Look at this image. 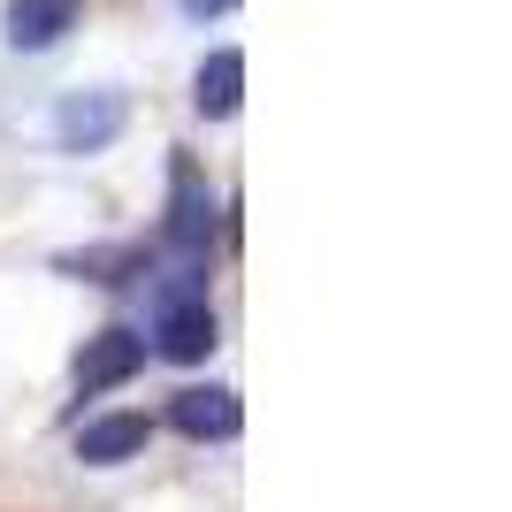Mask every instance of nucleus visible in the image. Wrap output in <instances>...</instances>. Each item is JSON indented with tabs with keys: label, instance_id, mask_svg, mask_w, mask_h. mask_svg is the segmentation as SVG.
Wrapping results in <instances>:
<instances>
[{
	"label": "nucleus",
	"instance_id": "1",
	"mask_svg": "<svg viewBox=\"0 0 512 512\" xmlns=\"http://www.w3.org/2000/svg\"><path fill=\"white\" fill-rule=\"evenodd\" d=\"M153 352L184 360V367L214 352V314H207V291H199V268H184V283H161V299H153Z\"/></svg>",
	"mask_w": 512,
	"mask_h": 512
},
{
	"label": "nucleus",
	"instance_id": "2",
	"mask_svg": "<svg viewBox=\"0 0 512 512\" xmlns=\"http://www.w3.org/2000/svg\"><path fill=\"white\" fill-rule=\"evenodd\" d=\"M123 92H69L54 100V146L62 153H100L115 146V130H123Z\"/></svg>",
	"mask_w": 512,
	"mask_h": 512
},
{
	"label": "nucleus",
	"instance_id": "3",
	"mask_svg": "<svg viewBox=\"0 0 512 512\" xmlns=\"http://www.w3.org/2000/svg\"><path fill=\"white\" fill-rule=\"evenodd\" d=\"M169 176H176V192H169V253L207 260V245H214V214H207V184H199L192 153H176Z\"/></svg>",
	"mask_w": 512,
	"mask_h": 512
},
{
	"label": "nucleus",
	"instance_id": "4",
	"mask_svg": "<svg viewBox=\"0 0 512 512\" xmlns=\"http://www.w3.org/2000/svg\"><path fill=\"white\" fill-rule=\"evenodd\" d=\"M138 367H146V337L115 321V329H100V337L77 352V390H85V398L92 390H115V383H130Z\"/></svg>",
	"mask_w": 512,
	"mask_h": 512
},
{
	"label": "nucleus",
	"instance_id": "5",
	"mask_svg": "<svg viewBox=\"0 0 512 512\" xmlns=\"http://www.w3.org/2000/svg\"><path fill=\"white\" fill-rule=\"evenodd\" d=\"M169 428L176 436H192V444H230L237 436V398L222 383H192L169 398Z\"/></svg>",
	"mask_w": 512,
	"mask_h": 512
},
{
	"label": "nucleus",
	"instance_id": "6",
	"mask_svg": "<svg viewBox=\"0 0 512 512\" xmlns=\"http://www.w3.org/2000/svg\"><path fill=\"white\" fill-rule=\"evenodd\" d=\"M146 436H153L146 413H100V421L77 428V459H85V467H123V459L146 451Z\"/></svg>",
	"mask_w": 512,
	"mask_h": 512
},
{
	"label": "nucleus",
	"instance_id": "7",
	"mask_svg": "<svg viewBox=\"0 0 512 512\" xmlns=\"http://www.w3.org/2000/svg\"><path fill=\"white\" fill-rule=\"evenodd\" d=\"M192 100H199V115H207V123L237 115V100H245V54H237V46H214L207 62H199Z\"/></svg>",
	"mask_w": 512,
	"mask_h": 512
},
{
	"label": "nucleus",
	"instance_id": "8",
	"mask_svg": "<svg viewBox=\"0 0 512 512\" xmlns=\"http://www.w3.org/2000/svg\"><path fill=\"white\" fill-rule=\"evenodd\" d=\"M8 46H23V54H39V46H54L77 23V0H8Z\"/></svg>",
	"mask_w": 512,
	"mask_h": 512
},
{
	"label": "nucleus",
	"instance_id": "9",
	"mask_svg": "<svg viewBox=\"0 0 512 512\" xmlns=\"http://www.w3.org/2000/svg\"><path fill=\"white\" fill-rule=\"evenodd\" d=\"M184 8H192V16H230L237 0H184Z\"/></svg>",
	"mask_w": 512,
	"mask_h": 512
}]
</instances>
